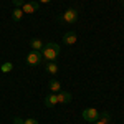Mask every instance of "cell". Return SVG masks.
I'll list each match as a JSON object with an SVG mask.
<instances>
[{"label": "cell", "mask_w": 124, "mask_h": 124, "mask_svg": "<svg viewBox=\"0 0 124 124\" xmlns=\"http://www.w3.org/2000/svg\"><path fill=\"white\" fill-rule=\"evenodd\" d=\"M60 51H61L60 45L50 41V43H46V45L43 46V50H41L40 53H41V58H43L45 61H55V60L60 56Z\"/></svg>", "instance_id": "cell-1"}, {"label": "cell", "mask_w": 124, "mask_h": 124, "mask_svg": "<svg viewBox=\"0 0 124 124\" xmlns=\"http://www.w3.org/2000/svg\"><path fill=\"white\" fill-rule=\"evenodd\" d=\"M81 116H83V119H85L86 123H91V124L99 119V113H98V109H94V108H86Z\"/></svg>", "instance_id": "cell-2"}, {"label": "cell", "mask_w": 124, "mask_h": 124, "mask_svg": "<svg viewBox=\"0 0 124 124\" xmlns=\"http://www.w3.org/2000/svg\"><path fill=\"white\" fill-rule=\"evenodd\" d=\"M61 20H63L65 23H76L78 20H79V13H78L76 8H68L66 12L63 13Z\"/></svg>", "instance_id": "cell-3"}, {"label": "cell", "mask_w": 124, "mask_h": 124, "mask_svg": "<svg viewBox=\"0 0 124 124\" xmlns=\"http://www.w3.org/2000/svg\"><path fill=\"white\" fill-rule=\"evenodd\" d=\"M41 61H43L41 53L37 51V50H31L28 55H27V65H30V66H37V65L41 63Z\"/></svg>", "instance_id": "cell-4"}, {"label": "cell", "mask_w": 124, "mask_h": 124, "mask_svg": "<svg viewBox=\"0 0 124 124\" xmlns=\"http://www.w3.org/2000/svg\"><path fill=\"white\" fill-rule=\"evenodd\" d=\"M38 7H40V3L37 0H33V2H25L22 10H23V13H35L38 10Z\"/></svg>", "instance_id": "cell-5"}, {"label": "cell", "mask_w": 124, "mask_h": 124, "mask_svg": "<svg viewBox=\"0 0 124 124\" xmlns=\"http://www.w3.org/2000/svg\"><path fill=\"white\" fill-rule=\"evenodd\" d=\"M76 40H78V37H76V33H75V31H66V33L63 35V43L68 45V46L75 45V43H76Z\"/></svg>", "instance_id": "cell-6"}, {"label": "cell", "mask_w": 124, "mask_h": 124, "mask_svg": "<svg viewBox=\"0 0 124 124\" xmlns=\"http://www.w3.org/2000/svg\"><path fill=\"white\" fill-rule=\"evenodd\" d=\"M56 99H58L60 104H68V103L71 101V94L61 89V91H58V93H56Z\"/></svg>", "instance_id": "cell-7"}, {"label": "cell", "mask_w": 124, "mask_h": 124, "mask_svg": "<svg viewBox=\"0 0 124 124\" xmlns=\"http://www.w3.org/2000/svg\"><path fill=\"white\" fill-rule=\"evenodd\" d=\"M58 104V99H56V94L55 93H50V94L45 98V106L46 108H53V106Z\"/></svg>", "instance_id": "cell-8"}, {"label": "cell", "mask_w": 124, "mask_h": 124, "mask_svg": "<svg viewBox=\"0 0 124 124\" xmlns=\"http://www.w3.org/2000/svg\"><path fill=\"white\" fill-rule=\"evenodd\" d=\"M30 46H31V50H37V51H41L45 45H43V41H41L40 38H31V40H30Z\"/></svg>", "instance_id": "cell-9"}, {"label": "cell", "mask_w": 124, "mask_h": 124, "mask_svg": "<svg viewBox=\"0 0 124 124\" xmlns=\"http://www.w3.org/2000/svg\"><path fill=\"white\" fill-rule=\"evenodd\" d=\"M45 70H46V73H50V75H56L58 73V65L55 61H46V63H45Z\"/></svg>", "instance_id": "cell-10"}, {"label": "cell", "mask_w": 124, "mask_h": 124, "mask_svg": "<svg viewBox=\"0 0 124 124\" xmlns=\"http://www.w3.org/2000/svg\"><path fill=\"white\" fill-rule=\"evenodd\" d=\"M50 89H51V93H55V94H56L58 91H61V83L58 81L56 78H51V79H50Z\"/></svg>", "instance_id": "cell-11"}, {"label": "cell", "mask_w": 124, "mask_h": 124, "mask_svg": "<svg viewBox=\"0 0 124 124\" xmlns=\"http://www.w3.org/2000/svg\"><path fill=\"white\" fill-rule=\"evenodd\" d=\"M12 18L15 20V22H20V20L23 18V10L18 8V7H15L13 12H12Z\"/></svg>", "instance_id": "cell-12"}, {"label": "cell", "mask_w": 124, "mask_h": 124, "mask_svg": "<svg viewBox=\"0 0 124 124\" xmlns=\"http://www.w3.org/2000/svg\"><path fill=\"white\" fill-rule=\"evenodd\" d=\"M12 70H13V63H8V61L0 66V71H2V73H10Z\"/></svg>", "instance_id": "cell-13"}, {"label": "cell", "mask_w": 124, "mask_h": 124, "mask_svg": "<svg viewBox=\"0 0 124 124\" xmlns=\"http://www.w3.org/2000/svg\"><path fill=\"white\" fill-rule=\"evenodd\" d=\"M99 119H101V121H104V123H108V121L111 119V114H109L108 111H104V113H99Z\"/></svg>", "instance_id": "cell-14"}, {"label": "cell", "mask_w": 124, "mask_h": 124, "mask_svg": "<svg viewBox=\"0 0 124 124\" xmlns=\"http://www.w3.org/2000/svg\"><path fill=\"white\" fill-rule=\"evenodd\" d=\"M12 2H13V5H15V7L22 8V7H23V3H25L27 0H12Z\"/></svg>", "instance_id": "cell-15"}, {"label": "cell", "mask_w": 124, "mask_h": 124, "mask_svg": "<svg viewBox=\"0 0 124 124\" xmlns=\"http://www.w3.org/2000/svg\"><path fill=\"white\" fill-rule=\"evenodd\" d=\"M23 124H38V121L35 117H28V119H23Z\"/></svg>", "instance_id": "cell-16"}, {"label": "cell", "mask_w": 124, "mask_h": 124, "mask_svg": "<svg viewBox=\"0 0 124 124\" xmlns=\"http://www.w3.org/2000/svg\"><path fill=\"white\" fill-rule=\"evenodd\" d=\"M15 124H23V119L22 117H15Z\"/></svg>", "instance_id": "cell-17"}, {"label": "cell", "mask_w": 124, "mask_h": 124, "mask_svg": "<svg viewBox=\"0 0 124 124\" xmlns=\"http://www.w3.org/2000/svg\"><path fill=\"white\" fill-rule=\"evenodd\" d=\"M37 2H38V3H50L51 0H37Z\"/></svg>", "instance_id": "cell-18"}, {"label": "cell", "mask_w": 124, "mask_h": 124, "mask_svg": "<svg viewBox=\"0 0 124 124\" xmlns=\"http://www.w3.org/2000/svg\"><path fill=\"white\" fill-rule=\"evenodd\" d=\"M93 124H108V123H104V121H101V119H98L96 123H93Z\"/></svg>", "instance_id": "cell-19"}, {"label": "cell", "mask_w": 124, "mask_h": 124, "mask_svg": "<svg viewBox=\"0 0 124 124\" xmlns=\"http://www.w3.org/2000/svg\"><path fill=\"white\" fill-rule=\"evenodd\" d=\"M123 8H124V0H123Z\"/></svg>", "instance_id": "cell-20"}]
</instances>
